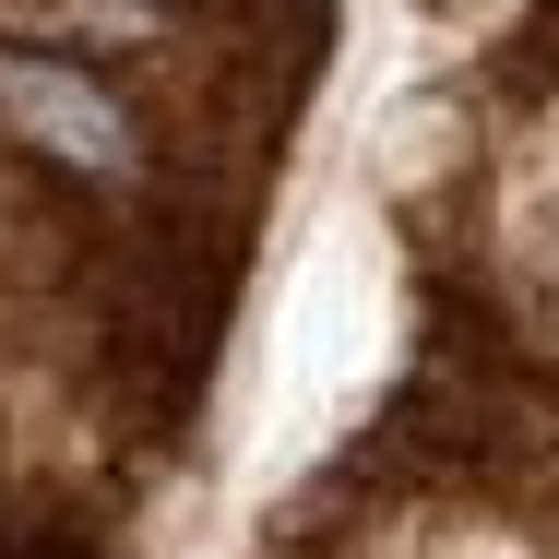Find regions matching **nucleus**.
<instances>
[{"instance_id": "f257e3e1", "label": "nucleus", "mask_w": 559, "mask_h": 559, "mask_svg": "<svg viewBox=\"0 0 559 559\" xmlns=\"http://www.w3.org/2000/svg\"><path fill=\"white\" fill-rule=\"evenodd\" d=\"M0 155L36 167V179H60V191H84V203H155L167 191L155 119L131 108L108 72L12 48V36H0Z\"/></svg>"}]
</instances>
